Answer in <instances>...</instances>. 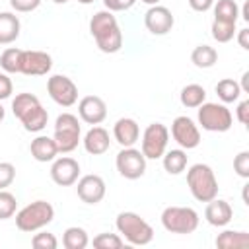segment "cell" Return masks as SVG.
<instances>
[{"instance_id": "obj_17", "label": "cell", "mask_w": 249, "mask_h": 249, "mask_svg": "<svg viewBox=\"0 0 249 249\" xmlns=\"http://www.w3.org/2000/svg\"><path fill=\"white\" fill-rule=\"evenodd\" d=\"M204 218H206V222L210 226L224 228V226H228L231 222L233 210H231V206H230L228 200H224V198H212V200H208V204L204 208Z\"/></svg>"}, {"instance_id": "obj_5", "label": "cell", "mask_w": 249, "mask_h": 249, "mask_svg": "<svg viewBox=\"0 0 249 249\" xmlns=\"http://www.w3.org/2000/svg\"><path fill=\"white\" fill-rule=\"evenodd\" d=\"M198 212L191 206H167L161 212V226L169 233H193L198 228Z\"/></svg>"}, {"instance_id": "obj_33", "label": "cell", "mask_w": 249, "mask_h": 249, "mask_svg": "<svg viewBox=\"0 0 249 249\" xmlns=\"http://www.w3.org/2000/svg\"><path fill=\"white\" fill-rule=\"evenodd\" d=\"M91 243H93L95 249H121V247L124 245V239H123L119 233H109V231H105V233L95 235Z\"/></svg>"}, {"instance_id": "obj_49", "label": "cell", "mask_w": 249, "mask_h": 249, "mask_svg": "<svg viewBox=\"0 0 249 249\" xmlns=\"http://www.w3.org/2000/svg\"><path fill=\"white\" fill-rule=\"evenodd\" d=\"M78 2H80V4H91L93 0H78Z\"/></svg>"}, {"instance_id": "obj_10", "label": "cell", "mask_w": 249, "mask_h": 249, "mask_svg": "<svg viewBox=\"0 0 249 249\" xmlns=\"http://www.w3.org/2000/svg\"><path fill=\"white\" fill-rule=\"evenodd\" d=\"M47 91L51 99L60 107H72L78 101V86L62 74H54L47 80Z\"/></svg>"}, {"instance_id": "obj_46", "label": "cell", "mask_w": 249, "mask_h": 249, "mask_svg": "<svg viewBox=\"0 0 249 249\" xmlns=\"http://www.w3.org/2000/svg\"><path fill=\"white\" fill-rule=\"evenodd\" d=\"M144 4H148V6H156V4H160V0H142Z\"/></svg>"}, {"instance_id": "obj_11", "label": "cell", "mask_w": 249, "mask_h": 249, "mask_svg": "<svg viewBox=\"0 0 249 249\" xmlns=\"http://www.w3.org/2000/svg\"><path fill=\"white\" fill-rule=\"evenodd\" d=\"M171 136L183 150H193L200 144V130L193 119L179 115L171 123Z\"/></svg>"}, {"instance_id": "obj_35", "label": "cell", "mask_w": 249, "mask_h": 249, "mask_svg": "<svg viewBox=\"0 0 249 249\" xmlns=\"http://www.w3.org/2000/svg\"><path fill=\"white\" fill-rule=\"evenodd\" d=\"M31 245L35 249H56L58 247V239L51 231H41V233H35L33 235Z\"/></svg>"}, {"instance_id": "obj_3", "label": "cell", "mask_w": 249, "mask_h": 249, "mask_svg": "<svg viewBox=\"0 0 249 249\" xmlns=\"http://www.w3.org/2000/svg\"><path fill=\"white\" fill-rule=\"evenodd\" d=\"M115 226L121 237L130 245H148L154 239V228L136 212H121L115 220Z\"/></svg>"}, {"instance_id": "obj_44", "label": "cell", "mask_w": 249, "mask_h": 249, "mask_svg": "<svg viewBox=\"0 0 249 249\" xmlns=\"http://www.w3.org/2000/svg\"><path fill=\"white\" fill-rule=\"evenodd\" d=\"M241 91H249V72H243L241 76Z\"/></svg>"}, {"instance_id": "obj_18", "label": "cell", "mask_w": 249, "mask_h": 249, "mask_svg": "<svg viewBox=\"0 0 249 249\" xmlns=\"http://www.w3.org/2000/svg\"><path fill=\"white\" fill-rule=\"evenodd\" d=\"M113 136L115 140L123 146V148H128V146H134L140 138V126L134 119L130 117H123L115 123L113 126Z\"/></svg>"}, {"instance_id": "obj_19", "label": "cell", "mask_w": 249, "mask_h": 249, "mask_svg": "<svg viewBox=\"0 0 249 249\" xmlns=\"http://www.w3.org/2000/svg\"><path fill=\"white\" fill-rule=\"evenodd\" d=\"M82 142H84L86 152L91 154V156H101V154H105V152L109 150V146H111L109 132H107L103 126H97V124H93V126L86 132V136H84Z\"/></svg>"}, {"instance_id": "obj_7", "label": "cell", "mask_w": 249, "mask_h": 249, "mask_svg": "<svg viewBox=\"0 0 249 249\" xmlns=\"http://www.w3.org/2000/svg\"><path fill=\"white\" fill-rule=\"evenodd\" d=\"M198 124L208 132H228L233 124L231 111L224 103H202L198 105Z\"/></svg>"}, {"instance_id": "obj_27", "label": "cell", "mask_w": 249, "mask_h": 249, "mask_svg": "<svg viewBox=\"0 0 249 249\" xmlns=\"http://www.w3.org/2000/svg\"><path fill=\"white\" fill-rule=\"evenodd\" d=\"M89 243V237H88V231L84 228H78V226H70L64 230V235H62V245L66 249H86Z\"/></svg>"}, {"instance_id": "obj_14", "label": "cell", "mask_w": 249, "mask_h": 249, "mask_svg": "<svg viewBox=\"0 0 249 249\" xmlns=\"http://www.w3.org/2000/svg\"><path fill=\"white\" fill-rule=\"evenodd\" d=\"M105 181L99 177V175H84L78 179V187H76V193H78V198L86 204H97L103 200L105 196Z\"/></svg>"}, {"instance_id": "obj_30", "label": "cell", "mask_w": 249, "mask_h": 249, "mask_svg": "<svg viewBox=\"0 0 249 249\" xmlns=\"http://www.w3.org/2000/svg\"><path fill=\"white\" fill-rule=\"evenodd\" d=\"M214 19H222V21H231L237 23L239 18V6L235 4V0H218L214 2Z\"/></svg>"}, {"instance_id": "obj_23", "label": "cell", "mask_w": 249, "mask_h": 249, "mask_svg": "<svg viewBox=\"0 0 249 249\" xmlns=\"http://www.w3.org/2000/svg\"><path fill=\"white\" fill-rule=\"evenodd\" d=\"M247 245H249L247 231L226 230V231L218 233V237H216V247H220V249H243Z\"/></svg>"}, {"instance_id": "obj_28", "label": "cell", "mask_w": 249, "mask_h": 249, "mask_svg": "<svg viewBox=\"0 0 249 249\" xmlns=\"http://www.w3.org/2000/svg\"><path fill=\"white\" fill-rule=\"evenodd\" d=\"M21 49L10 47L0 54V66L6 74H19L21 72Z\"/></svg>"}, {"instance_id": "obj_1", "label": "cell", "mask_w": 249, "mask_h": 249, "mask_svg": "<svg viewBox=\"0 0 249 249\" xmlns=\"http://www.w3.org/2000/svg\"><path fill=\"white\" fill-rule=\"evenodd\" d=\"M89 33L95 39V45L101 53L113 54L123 47V31L117 23V18L109 10L95 12L89 19Z\"/></svg>"}, {"instance_id": "obj_22", "label": "cell", "mask_w": 249, "mask_h": 249, "mask_svg": "<svg viewBox=\"0 0 249 249\" xmlns=\"http://www.w3.org/2000/svg\"><path fill=\"white\" fill-rule=\"evenodd\" d=\"M47 121H49V113H47V109L39 103V105H35L33 109H29L21 119H19V123L23 124V128L27 130V132H39V130H43L45 126H47Z\"/></svg>"}, {"instance_id": "obj_40", "label": "cell", "mask_w": 249, "mask_h": 249, "mask_svg": "<svg viewBox=\"0 0 249 249\" xmlns=\"http://www.w3.org/2000/svg\"><path fill=\"white\" fill-rule=\"evenodd\" d=\"M14 93V84L10 80V76L6 72H0V101L8 99Z\"/></svg>"}, {"instance_id": "obj_8", "label": "cell", "mask_w": 249, "mask_h": 249, "mask_svg": "<svg viewBox=\"0 0 249 249\" xmlns=\"http://www.w3.org/2000/svg\"><path fill=\"white\" fill-rule=\"evenodd\" d=\"M169 142V130L161 123H152L144 128L142 132V148L140 152L144 154L146 160H158L165 154Z\"/></svg>"}, {"instance_id": "obj_12", "label": "cell", "mask_w": 249, "mask_h": 249, "mask_svg": "<svg viewBox=\"0 0 249 249\" xmlns=\"http://www.w3.org/2000/svg\"><path fill=\"white\" fill-rule=\"evenodd\" d=\"M80 177V163L70 158V156H62V158H54L53 165H51V179L60 185V187H70L78 181Z\"/></svg>"}, {"instance_id": "obj_20", "label": "cell", "mask_w": 249, "mask_h": 249, "mask_svg": "<svg viewBox=\"0 0 249 249\" xmlns=\"http://www.w3.org/2000/svg\"><path fill=\"white\" fill-rule=\"evenodd\" d=\"M29 152L33 156V160L41 161V163H47V161H53L58 154V148H56V142L54 138H49V136H37L31 140L29 144Z\"/></svg>"}, {"instance_id": "obj_45", "label": "cell", "mask_w": 249, "mask_h": 249, "mask_svg": "<svg viewBox=\"0 0 249 249\" xmlns=\"http://www.w3.org/2000/svg\"><path fill=\"white\" fill-rule=\"evenodd\" d=\"M239 16H241L245 21H249V2H245V4H243V10H241V14H239Z\"/></svg>"}, {"instance_id": "obj_41", "label": "cell", "mask_w": 249, "mask_h": 249, "mask_svg": "<svg viewBox=\"0 0 249 249\" xmlns=\"http://www.w3.org/2000/svg\"><path fill=\"white\" fill-rule=\"evenodd\" d=\"M235 117H237V121H239L241 124H247V123H249V99H243V101L237 105Z\"/></svg>"}, {"instance_id": "obj_31", "label": "cell", "mask_w": 249, "mask_h": 249, "mask_svg": "<svg viewBox=\"0 0 249 249\" xmlns=\"http://www.w3.org/2000/svg\"><path fill=\"white\" fill-rule=\"evenodd\" d=\"M39 97L33 95V93H18L14 99H12V113L16 119H21L29 109H33L35 105H39Z\"/></svg>"}, {"instance_id": "obj_39", "label": "cell", "mask_w": 249, "mask_h": 249, "mask_svg": "<svg viewBox=\"0 0 249 249\" xmlns=\"http://www.w3.org/2000/svg\"><path fill=\"white\" fill-rule=\"evenodd\" d=\"M103 4L109 12H124L130 10L136 4V0H103Z\"/></svg>"}, {"instance_id": "obj_38", "label": "cell", "mask_w": 249, "mask_h": 249, "mask_svg": "<svg viewBox=\"0 0 249 249\" xmlns=\"http://www.w3.org/2000/svg\"><path fill=\"white\" fill-rule=\"evenodd\" d=\"M41 4V0H10V6L12 10L19 12V14H27V12H33L37 10Z\"/></svg>"}, {"instance_id": "obj_43", "label": "cell", "mask_w": 249, "mask_h": 249, "mask_svg": "<svg viewBox=\"0 0 249 249\" xmlns=\"http://www.w3.org/2000/svg\"><path fill=\"white\" fill-rule=\"evenodd\" d=\"M237 43H239V47L243 51H249V29L247 27H243V29L237 31Z\"/></svg>"}, {"instance_id": "obj_36", "label": "cell", "mask_w": 249, "mask_h": 249, "mask_svg": "<svg viewBox=\"0 0 249 249\" xmlns=\"http://www.w3.org/2000/svg\"><path fill=\"white\" fill-rule=\"evenodd\" d=\"M16 179V167L10 161H0V191L8 189Z\"/></svg>"}, {"instance_id": "obj_16", "label": "cell", "mask_w": 249, "mask_h": 249, "mask_svg": "<svg viewBox=\"0 0 249 249\" xmlns=\"http://www.w3.org/2000/svg\"><path fill=\"white\" fill-rule=\"evenodd\" d=\"M53 68V58L45 51H23L21 72L25 76H45Z\"/></svg>"}, {"instance_id": "obj_29", "label": "cell", "mask_w": 249, "mask_h": 249, "mask_svg": "<svg viewBox=\"0 0 249 249\" xmlns=\"http://www.w3.org/2000/svg\"><path fill=\"white\" fill-rule=\"evenodd\" d=\"M216 95L220 97L222 103H233V101L239 99L241 88H239V84H237L235 80L224 78V80H220V82L216 84Z\"/></svg>"}, {"instance_id": "obj_2", "label": "cell", "mask_w": 249, "mask_h": 249, "mask_svg": "<svg viewBox=\"0 0 249 249\" xmlns=\"http://www.w3.org/2000/svg\"><path fill=\"white\" fill-rule=\"evenodd\" d=\"M187 185L198 202H208L218 196V179L210 165L195 163L187 171Z\"/></svg>"}, {"instance_id": "obj_37", "label": "cell", "mask_w": 249, "mask_h": 249, "mask_svg": "<svg viewBox=\"0 0 249 249\" xmlns=\"http://www.w3.org/2000/svg\"><path fill=\"white\" fill-rule=\"evenodd\" d=\"M233 171H235L239 177H243V179L249 177V152H247V150L239 152V154L233 158Z\"/></svg>"}, {"instance_id": "obj_15", "label": "cell", "mask_w": 249, "mask_h": 249, "mask_svg": "<svg viewBox=\"0 0 249 249\" xmlns=\"http://www.w3.org/2000/svg\"><path fill=\"white\" fill-rule=\"evenodd\" d=\"M78 115L88 124H101L107 117V105L99 95H86L78 103Z\"/></svg>"}, {"instance_id": "obj_13", "label": "cell", "mask_w": 249, "mask_h": 249, "mask_svg": "<svg viewBox=\"0 0 249 249\" xmlns=\"http://www.w3.org/2000/svg\"><path fill=\"white\" fill-rule=\"evenodd\" d=\"M173 23H175V18H173L171 10L165 8V6H160V4L150 6V10L144 14V25L152 35L169 33Z\"/></svg>"}, {"instance_id": "obj_9", "label": "cell", "mask_w": 249, "mask_h": 249, "mask_svg": "<svg viewBox=\"0 0 249 249\" xmlns=\"http://www.w3.org/2000/svg\"><path fill=\"white\" fill-rule=\"evenodd\" d=\"M115 165H117V171L124 179H140L146 173V158L140 150H136L132 146L123 148L117 154Z\"/></svg>"}, {"instance_id": "obj_32", "label": "cell", "mask_w": 249, "mask_h": 249, "mask_svg": "<svg viewBox=\"0 0 249 249\" xmlns=\"http://www.w3.org/2000/svg\"><path fill=\"white\" fill-rule=\"evenodd\" d=\"M210 31H212L214 41H218V43H228V41H231L233 35H235V23H231V21H222V19H212Z\"/></svg>"}, {"instance_id": "obj_47", "label": "cell", "mask_w": 249, "mask_h": 249, "mask_svg": "<svg viewBox=\"0 0 249 249\" xmlns=\"http://www.w3.org/2000/svg\"><path fill=\"white\" fill-rule=\"evenodd\" d=\"M4 117H6V111H4V107H2V103H0V124H2Z\"/></svg>"}, {"instance_id": "obj_26", "label": "cell", "mask_w": 249, "mask_h": 249, "mask_svg": "<svg viewBox=\"0 0 249 249\" xmlns=\"http://www.w3.org/2000/svg\"><path fill=\"white\" fill-rule=\"evenodd\" d=\"M191 62L196 68H212L218 62V53L210 45H198L191 53Z\"/></svg>"}, {"instance_id": "obj_48", "label": "cell", "mask_w": 249, "mask_h": 249, "mask_svg": "<svg viewBox=\"0 0 249 249\" xmlns=\"http://www.w3.org/2000/svg\"><path fill=\"white\" fill-rule=\"evenodd\" d=\"M53 2H54V4H66L68 0H53Z\"/></svg>"}, {"instance_id": "obj_4", "label": "cell", "mask_w": 249, "mask_h": 249, "mask_svg": "<svg viewBox=\"0 0 249 249\" xmlns=\"http://www.w3.org/2000/svg\"><path fill=\"white\" fill-rule=\"evenodd\" d=\"M54 220V208L47 200H35L27 206H23L19 212H16V226L21 231L33 233L37 230H43Z\"/></svg>"}, {"instance_id": "obj_42", "label": "cell", "mask_w": 249, "mask_h": 249, "mask_svg": "<svg viewBox=\"0 0 249 249\" xmlns=\"http://www.w3.org/2000/svg\"><path fill=\"white\" fill-rule=\"evenodd\" d=\"M216 0H189V6L195 10V12H208L212 6H214Z\"/></svg>"}, {"instance_id": "obj_24", "label": "cell", "mask_w": 249, "mask_h": 249, "mask_svg": "<svg viewBox=\"0 0 249 249\" xmlns=\"http://www.w3.org/2000/svg\"><path fill=\"white\" fill-rule=\"evenodd\" d=\"M179 99H181V105L187 107V109H196L198 105H202L206 101V89L200 86V84H189L181 89L179 93Z\"/></svg>"}, {"instance_id": "obj_21", "label": "cell", "mask_w": 249, "mask_h": 249, "mask_svg": "<svg viewBox=\"0 0 249 249\" xmlns=\"http://www.w3.org/2000/svg\"><path fill=\"white\" fill-rule=\"evenodd\" d=\"M19 19L12 12H0V45H10L19 37Z\"/></svg>"}, {"instance_id": "obj_6", "label": "cell", "mask_w": 249, "mask_h": 249, "mask_svg": "<svg viewBox=\"0 0 249 249\" xmlns=\"http://www.w3.org/2000/svg\"><path fill=\"white\" fill-rule=\"evenodd\" d=\"M80 134H82V126L76 115L72 113H60L54 121V142L58 148V154H70L72 150L78 148L80 142Z\"/></svg>"}, {"instance_id": "obj_34", "label": "cell", "mask_w": 249, "mask_h": 249, "mask_svg": "<svg viewBox=\"0 0 249 249\" xmlns=\"http://www.w3.org/2000/svg\"><path fill=\"white\" fill-rule=\"evenodd\" d=\"M16 206H18L16 196H14L10 191L2 189V191H0V220L12 218V216L16 214Z\"/></svg>"}, {"instance_id": "obj_25", "label": "cell", "mask_w": 249, "mask_h": 249, "mask_svg": "<svg viewBox=\"0 0 249 249\" xmlns=\"http://www.w3.org/2000/svg\"><path fill=\"white\" fill-rule=\"evenodd\" d=\"M161 163H163V169L169 173V175H179L185 171L187 167V152L177 148V150H169L161 156Z\"/></svg>"}]
</instances>
